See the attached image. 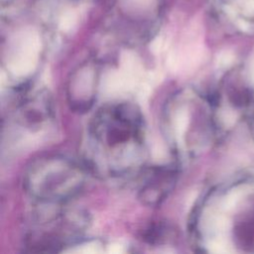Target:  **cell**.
Segmentation results:
<instances>
[{"label":"cell","mask_w":254,"mask_h":254,"mask_svg":"<svg viewBox=\"0 0 254 254\" xmlns=\"http://www.w3.org/2000/svg\"><path fill=\"white\" fill-rule=\"evenodd\" d=\"M84 153L89 169L102 176H121L140 166L145 157L140 111L129 103L100 108L89 123Z\"/></svg>","instance_id":"obj_1"},{"label":"cell","mask_w":254,"mask_h":254,"mask_svg":"<svg viewBox=\"0 0 254 254\" xmlns=\"http://www.w3.org/2000/svg\"><path fill=\"white\" fill-rule=\"evenodd\" d=\"M84 182L82 168L62 156L36 159L28 168L24 184L30 194L47 202H63L74 195Z\"/></svg>","instance_id":"obj_2"},{"label":"cell","mask_w":254,"mask_h":254,"mask_svg":"<svg viewBox=\"0 0 254 254\" xmlns=\"http://www.w3.org/2000/svg\"><path fill=\"white\" fill-rule=\"evenodd\" d=\"M142 189V197L150 203H155L164 198L174 183V173L171 171H159L156 176Z\"/></svg>","instance_id":"obj_3"},{"label":"cell","mask_w":254,"mask_h":254,"mask_svg":"<svg viewBox=\"0 0 254 254\" xmlns=\"http://www.w3.org/2000/svg\"><path fill=\"white\" fill-rule=\"evenodd\" d=\"M247 11H251L254 13V0H249L246 2Z\"/></svg>","instance_id":"obj_4"}]
</instances>
